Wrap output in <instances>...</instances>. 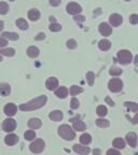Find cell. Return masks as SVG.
I'll return each mask as SVG.
<instances>
[{
  "label": "cell",
  "mask_w": 138,
  "mask_h": 155,
  "mask_svg": "<svg viewBox=\"0 0 138 155\" xmlns=\"http://www.w3.org/2000/svg\"><path fill=\"white\" fill-rule=\"evenodd\" d=\"M46 100H48V98H46V96L43 95V96H40L38 98H36V99L30 100L27 104H21L19 109L22 110V111H32V110L39 109V108H41V107H43L45 104Z\"/></svg>",
  "instance_id": "obj_1"
},
{
  "label": "cell",
  "mask_w": 138,
  "mask_h": 155,
  "mask_svg": "<svg viewBox=\"0 0 138 155\" xmlns=\"http://www.w3.org/2000/svg\"><path fill=\"white\" fill-rule=\"evenodd\" d=\"M58 134L61 136L62 138L65 139V140H68V141H71L76 138V134L75 131L71 129V127L69 125H61L58 127Z\"/></svg>",
  "instance_id": "obj_2"
},
{
  "label": "cell",
  "mask_w": 138,
  "mask_h": 155,
  "mask_svg": "<svg viewBox=\"0 0 138 155\" xmlns=\"http://www.w3.org/2000/svg\"><path fill=\"white\" fill-rule=\"evenodd\" d=\"M132 59H133L132 53L127 50H122L118 53V61L122 65H127V64L131 63Z\"/></svg>",
  "instance_id": "obj_3"
},
{
  "label": "cell",
  "mask_w": 138,
  "mask_h": 155,
  "mask_svg": "<svg viewBox=\"0 0 138 155\" xmlns=\"http://www.w3.org/2000/svg\"><path fill=\"white\" fill-rule=\"evenodd\" d=\"M29 149L35 154H39L44 150V141L41 140V139H37L29 145Z\"/></svg>",
  "instance_id": "obj_4"
},
{
  "label": "cell",
  "mask_w": 138,
  "mask_h": 155,
  "mask_svg": "<svg viewBox=\"0 0 138 155\" xmlns=\"http://www.w3.org/2000/svg\"><path fill=\"white\" fill-rule=\"evenodd\" d=\"M108 87L109 90L113 93H118L123 88V82L120 79H112L108 83Z\"/></svg>",
  "instance_id": "obj_5"
},
{
  "label": "cell",
  "mask_w": 138,
  "mask_h": 155,
  "mask_svg": "<svg viewBox=\"0 0 138 155\" xmlns=\"http://www.w3.org/2000/svg\"><path fill=\"white\" fill-rule=\"evenodd\" d=\"M70 122L73 125V129H76V130H78V131H83L86 128V125L80 120V116L72 117V119H70Z\"/></svg>",
  "instance_id": "obj_6"
},
{
  "label": "cell",
  "mask_w": 138,
  "mask_h": 155,
  "mask_svg": "<svg viewBox=\"0 0 138 155\" xmlns=\"http://www.w3.org/2000/svg\"><path fill=\"white\" fill-rule=\"evenodd\" d=\"M15 127H16V122L13 119L5 120V122H3V124H2V129L5 131H8V133L13 131L15 129Z\"/></svg>",
  "instance_id": "obj_7"
},
{
  "label": "cell",
  "mask_w": 138,
  "mask_h": 155,
  "mask_svg": "<svg viewBox=\"0 0 138 155\" xmlns=\"http://www.w3.org/2000/svg\"><path fill=\"white\" fill-rule=\"evenodd\" d=\"M81 11H82V9H81V7L78 5V3L70 2L67 5V12L69 13V14L77 15V14H79V13H81Z\"/></svg>",
  "instance_id": "obj_8"
},
{
  "label": "cell",
  "mask_w": 138,
  "mask_h": 155,
  "mask_svg": "<svg viewBox=\"0 0 138 155\" xmlns=\"http://www.w3.org/2000/svg\"><path fill=\"white\" fill-rule=\"evenodd\" d=\"M45 86L46 88H48L49 91H54L57 88L58 86V80L56 79V78H50V79H48L45 82Z\"/></svg>",
  "instance_id": "obj_9"
},
{
  "label": "cell",
  "mask_w": 138,
  "mask_h": 155,
  "mask_svg": "<svg viewBox=\"0 0 138 155\" xmlns=\"http://www.w3.org/2000/svg\"><path fill=\"white\" fill-rule=\"evenodd\" d=\"M109 21H110V24L112 25V26H119V25H121V23L123 22V18H122V16L120 14H116V13H114V14H111L109 17Z\"/></svg>",
  "instance_id": "obj_10"
},
{
  "label": "cell",
  "mask_w": 138,
  "mask_h": 155,
  "mask_svg": "<svg viewBox=\"0 0 138 155\" xmlns=\"http://www.w3.org/2000/svg\"><path fill=\"white\" fill-rule=\"evenodd\" d=\"M99 32L103 35V36L108 37V36H110V35H111L112 29H111V27H110L109 25L107 24V23H102V24L99 25Z\"/></svg>",
  "instance_id": "obj_11"
},
{
  "label": "cell",
  "mask_w": 138,
  "mask_h": 155,
  "mask_svg": "<svg viewBox=\"0 0 138 155\" xmlns=\"http://www.w3.org/2000/svg\"><path fill=\"white\" fill-rule=\"evenodd\" d=\"M73 151L78 154H81V155H86L90 153V148L89 147H83L81 144H75L73 145Z\"/></svg>",
  "instance_id": "obj_12"
},
{
  "label": "cell",
  "mask_w": 138,
  "mask_h": 155,
  "mask_svg": "<svg viewBox=\"0 0 138 155\" xmlns=\"http://www.w3.org/2000/svg\"><path fill=\"white\" fill-rule=\"evenodd\" d=\"M16 106H15L14 104H12V102H10V104H8L7 106L5 107V113L7 114L8 116H13L15 115V113H16Z\"/></svg>",
  "instance_id": "obj_13"
},
{
  "label": "cell",
  "mask_w": 138,
  "mask_h": 155,
  "mask_svg": "<svg viewBox=\"0 0 138 155\" xmlns=\"http://www.w3.org/2000/svg\"><path fill=\"white\" fill-rule=\"evenodd\" d=\"M126 141L132 148H136L137 145V135L135 133H130L126 135Z\"/></svg>",
  "instance_id": "obj_14"
},
{
  "label": "cell",
  "mask_w": 138,
  "mask_h": 155,
  "mask_svg": "<svg viewBox=\"0 0 138 155\" xmlns=\"http://www.w3.org/2000/svg\"><path fill=\"white\" fill-rule=\"evenodd\" d=\"M17 141H19V137L14 134H10L5 138V142L8 145H14L15 143H17Z\"/></svg>",
  "instance_id": "obj_15"
},
{
  "label": "cell",
  "mask_w": 138,
  "mask_h": 155,
  "mask_svg": "<svg viewBox=\"0 0 138 155\" xmlns=\"http://www.w3.org/2000/svg\"><path fill=\"white\" fill-rule=\"evenodd\" d=\"M49 117L54 122H58L63 119V112L59 111V110H55V111H52L51 113L49 114Z\"/></svg>",
  "instance_id": "obj_16"
},
{
  "label": "cell",
  "mask_w": 138,
  "mask_h": 155,
  "mask_svg": "<svg viewBox=\"0 0 138 155\" xmlns=\"http://www.w3.org/2000/svg\"><path fill=\"white\" fill-rule=\"evenodd\" d=\"M55 95H56V97H58V98H62V99L66 98V97L68 96V90H67V87L61 86L59 88H57V90L55 91Z\"/></svg>",
  "instance_id": "obj_17"
},
{
  "label": "cell",
  "mask_w": 138,
  "mask_h": 155,
  "mask_svg": "<svg viewBox=\"0 0 138 155\" xmlns=\"http://www.w3.org/2000/svg\"><path fill=\"white\" fill-rule=\"evenodd\" d=\"M42 125L41 121L39 119H30L28 121V126H29V128H32V129H38L40 128Z\"/></svg>",
  "instance_id": "obj_18"
},
{
  "label": "cell",
  "mask_w": 138,
  "mask_h": 155,
  "mask_svg": "<svg viewBox=\"0 0 138 155\" xmlns=\"http://www.w3.org/2000/svg\"><path fill=\"white\" fill-rule=\"evenodd\" d=\"M28 17L30 21L35 22V21H38L39 17H40V12H39L37 9H32L28 11Z\"/></svg>",
  "instance_id": "obj_19"
},
{
  "label": "cell",
  "mask_w": 138,
  "mask_h": 155,
  "mask_svg": "<svg viewBox=\"0 0 138 155\" xmlns=\"http://www.w3.org/2000/svg\"><path fill=\"white\" fill-rule=\"evenodd\" d=\"M11 92V87H10L9 84L7 83H1L0 84V95L2 96H8Z\"/></svg>",
  "instance_id": "obj_20"
},
{
  "label": "cell",
  "mask_w": 138,
  "mask_h": 155,
  "mask_svg": "<svg viewBox=\"0 0 138 155\" xmlns=\"http://www.w3.org/2000/svg\"><path fill=\"white\" fill-rule=\"evenodd\" d=\"M27 55L32 58L38 57V55H39L38 48H36V46H29V48H27Z\"/></svg>",
  "instance_id": "obj_21"
},
{
  "label": "cell",
  "mask_w": 138,
  "mask_h": 155,
  "mask_svg": "<svg viewBox=\"0 0 138 155\" xmlns=\"http://www.w3.org/2000/svg\"><path fill=\"white\" fill-rule=\"evenodd\" d=\"M110 46H111V43H110V41H108V40H100L99 43H98V48H99L102 51L109 50Z\"/></svg>",
  "instance_id": "obj_22"
},
{
  "label": "cell",
  "mask_w": 138,
  "mask_h": 155,
  "mask_svg": "<svg viewBox=\"0 0 138 155\" xmlns=\"http://www.w3.org/2000/svg\"><path fill=\"white\" fill-rule=\"evenodd\" d=\"M91 141H92V137H91V135H89V134H83L80 137V142L84 145L90 144Z\"/></svg>",
  "instance_id": "obj_23"
},
{
  "label": "cell",
  "mask_w": 138,
  "mask_h": 155,
  "mask_svg": "<svg viewBox=\"0 0 138 155\" xmlns=\"http://www.w3.org/2000/svg\"><path fill=\"white\" fill-rule=\"evenodd\" d=\"M113 147L116 149H124L125 148V142L123 139L121 138H116L113 140Z\"/></svg>",
  "instance_id": "obj_24"
},
{
  "label": "cell",
  "mask_w": 138,
  "mask_h": 155,
  "mask_svg": "<svg viewBox=\"0 0 138 155\" xmlns=\"http://www.w3.org/2000/svg\"><path fill=\"white\" fill-rule=\"evenodd\" d=\"M15 54L14 48H0V55H5V56H13Z\"/></svg>",
  "instance_id": "obj_25"
},
{
  "label": "cell",
  "mask_w": 138,
  "mask_h": 155,
  "mask_svg": "<svg viewBox=\"0 0 138 155\" xmlns=\"http://www.w3.org/2000/svg\"><path fill=\"white\" fill-rule=\"evenodd\" d=\"M16 26L19 27V29H22V30H26L27 28H28V24H27V22L25 21V19L23 18H19L16 21Z\"/></svg>",
  "instance_id": "obj_26"
},
{
  "label": "cell",
  "mask_w": 138,
  "mask_h": 155,
  "mask_svg": "<svg viewBox=\"0 0 138 155\" xmlns=\"http://www.w3.org/2000/svg\"><path fill=\"white\" fill-rule=\"evenodd\" d=\"M2 37L9 39V40H12V41H15V40L19 39V35L15 34V32H3Z\"/></svg>",
  "instance_id": "obj_27"
},
{
  "label": "cell",
  "mask_w": 138,
  "mask_h": 155,
  "mask_svg": "<svg viewBox=\"0 0 138 155\" xmlns=\"http://www.w3.org/2000/svg\"><path fill=\"white\" fill-rule=\"evenodd\" d=\"M124 106H125L129 110H131V111H133V112H137L138 111V104H135V102L126 101L125 104H124Z\"/></svg>",
  "instance_id": "obj_28"
},
{
  "label": "cell",
  "mask_w": 138,
  "mask_h": 155,
  "mask_svg": "<svg viewBox=\"0 0 138 155\" xmlns=\"http://www.w3.org/2000/svg\"><path fill=\"white\" fill-rule=\"evenodd\" d=\"M109 121L108 120H105V119H98L96 120V125L98 126V127H102V128H106V127H108L109 126Z\"/></svg>",
  "instance_id": "obj_29"
},
{
  "label": "cell",
  "mask_w": 138,
  "mask_h": 155,
  "mask_svg": "<svg viewBox=\"0 0 138 155\" xmlns=\"http://www.w3.org/2000/svg\"><path fill=\"white\" fill-rule=\"evenodd\" d=\"M96 113H97V115L104 117V116L107 115V113H108V110H107V108L105 106H98L96 109Z\"/></svg>",
  "instance_id": "obj_30"
},
{
  "label": "cell",
  "mask_w": 138,
  "mask_h": 155,
  "mask_svg": "<svg viewBox=\"0 0 138 155\" xmlns=\"http://www.w3.org/2000/svg\"><path fill=\"white\" fill-rule=\"evenodd\" d=\"M82 92H83V88H82V87H80V86L72 85V86L70 87V95H72V96L80 94V93H82Z\"/></svg>",
  "instance_id": "obj_31"
},
{
  "label": "cell",
  "mask_w": 138,
  "mask_h": 155,
  "mask_svg": "<svg viewBox=\"0 0 138 155\" xmlns=\"http://www.w3.org/2000/svg\"><path fill=\"white\" fill-rule=\"evenodd\" d=\"M109 73L111 75H113V77H118V75H120L122 73V69H120L118 67H111L109 70Z\"/></svg>",
  "instance_id": "obj_32"
},
{
  "label": "cell",
  "mask_w": 138,
  "mask_h": 155,
  "mask_svg": "<svg viewBox=\"0 0 138 155\" xmlns=\"http://www.w3.org/2000/svg\"><path fill=\"white\" fill-rule=\"evenodd\" d=\"M9 11V5L7 2H0V14H7Z\"/></svg>",
  "instance_id": "obj_33"
},
{
  "label": "cell",
  "mask_w": 138,
  "mask_h": 155,
  "mask_svg": "<svg viewBox=\"0 0 138 155\" xmlns=\"http://www.w3.org/2000/svg\"><path fill=\"white\" fill-rule=\"evenodd\" d=\"M24 137L26 140H32V139L36 138V134L32 130H27L26 133L24 134Z\"/></svg>",
  "instance_id": "obj_34"
},
{
  "label": "cell",
  "mask_w": 138,
  "mask_h": 155,
  "mask_svg": "<svg viewBox=\"0 0 138 155\" xmlns=\"http://www.w3.org/2000/svg\"><path fill=\"white\" fill-rule=\"evenodd\" d=\"M86 80L89 82V85L92 86L93 83H94V80H95V74L93 72H87L86 73Z\"/></svg>",
  "instance_id": "obj_35"
},
{
  "label": "cell",
  "mask_w": 138,
  "mask_h": 155,
  "mask_svg": "<svg viewBox=\"0 0 138 155\" xmlns=\"http://www.w3.org/2000/svg\"><path fill=\"white\" fill-rule=\"evenodd\" d=\"M49 29H50L51 31H59L62 29V26L59 24H57V23H52V24L50 25V27H49Z\"/></svg>",
  "instance_id": "obj_36"
},
{
  "label": "cell",
  "mask_w": 138,
  "mask_h": 155,
  "mask_svg": "<svg viewBox=\"0 0 138 155\" xmlns=\"http://www.w3.org/2000/svg\"><path fill=\"white\" fill-rule=\"evenodd\" d=\"M70 107H71V109H73V110L78 109V108H79V100L73 97L72 99H71V101H70Z\"/></svg>",
  "instance_id": "obj_37"
},
{
  "label": "cell",
  "mask_w": 138,
  "mask_h": 155,
  "mask_svg": "<svg viewBox=\"0 0 138 155\" xmlns=\"http://www.w3.org/2000/svg\"><path fill=\"white\" fill-rule=\"evenodd\" d=\"M67 48H77V41H76L75 39H70V40H68L67 41Z\"/></svg>",
  "instance_id": "obj_38"
},
{
  "label": "cell",
  "mask_w": 138,
  "mask_h": 155,
  "mask_svg": "<svg viewBox=\"0 0 138 155\" xmlns=\"http://www.w3.org/2000/svg\"><path fill=\"white\" fill-rule=\"evenodd\" d=\"M130 23L133 25L138 24V15L137 14H132L130 16Z\"/></svg>",
  "instance_id": "obj_39"
},
{
  "label": "cell",
  "mask_w": 138,
  "mask_h": 155,
  "mask_svg": "<svg viewBox=\"0 0 138 155\" xmlns=\"http://www.w3.org/2000/svg\"><path fill=\"white\" fill-rule=\"evenodd\" d=\"M107 155H121V153L119 151L114 150V149H110V150L107 151Z\"/></svg>",
  "instance_id": "obj_40"
},
{
  "label": "cell",
  "mask_w": 138,
  "mask_h": 155,
  "mask_svg": "<svg viewBox=\"0 0 138 155\" xmlns=\"http://www.w3.org/2000/svg\"><path fill=\"white\" fill-rule=\"evenodd\" d=\"M62 0H50V5H53V7H57V5H61Z\"/></svg>",
  "instance_id": "obj_41"
},
{
  "label": "cell",
  "mask_w": 138,
  "mask_h": 155,
  "mask_svg": "<svg viewBox=\"0 0 138 155\" xmlns=\"http://www.w3.org/2000/svg\"><path fill=\"white\" fill-rule=\"evenodd\" d=\"M7 43H8V41L5 40V38H0V48H3V46H5L7 45Z\"/></svg>",
  "instance_id": "obj_42"
},
{
  "label": "cell",
  "mask_w": 138,
  "mask_h": 155,
  "mask_svg": "<svg viewBox=\"0 0 138 155\" xmlns=\"http://www.w3.org/2000/svg\"><path fill=\"white\" fill-rule=\"evenodd\" d=\"M44 38H45V35H44L43 32H40V34H39V36H37L36 38H35V40L39 41V40H43Z\"/></svg>",
  "instance_id": "obj_43"
},
{
  "label": "cell",
  "mask_w": 138,
  "mask_h": 155,
  "mask_svg": "<svg viewBox=\"0 0 138 155\" xmlns=\"http://www.w3.org/2000/svg\"><path fill=\"white\" fill-rule=\"evenodd\" d=\"M105 100H106V102H107V104H109V106H112V107L114 106V102H113V100H111V99H110L109 97H106V99H105Z\"/></svg>",
  "instance_id": "obj_44"
},
{
  "label": "cell",
  "mask_w": 138,
  "mask_h": 155,
  "mask_svg": "<svg viewBox=\"0 0 138 155\" xmlns=\"http://www.w3.org/2000/svg\"><path fill=\"white\" fill-rule=\"evenodd\" d=\"M75 21H77V22L78 21H79V22H83V21H84V16H81V15L80 16H76Z\"/></svg>",
  "instance_id": "obj_45"
},
{
  "label": "cell",
  "mask_w": 138,
  "mask_h": 155,
  "mask_svg": "<svg viewBox=\"0 0 138 155\" xmlns=\"http://www.w3.org/2000/svg\"><path fill=\"white\" fill-rule=\"evenodd\" d=\"M132 123L138 124V114H136V115L134 116V119H132Z\"/></svg>",
  "instance_id": "obj_46"
},
{
  "label": "cell",
  "mask_w": 138,
  "mask_h": 155,
  "mask_svg": "<svg viewBox=\"0 0 138 155\" xmlns=\"http://www.w3.org/2000/svg\"><path fill=\"white\" fill-rule=\"evenodd\" d=\"M100 150L99 149H95L94 151H93V155H100Z\"/></svg>",
  "instance_id": "obj_47"
},
{
  "label": "cell",
  "mask_w": 138,
  "mask_h": 155,
  "mask_svg": "<svg viewBox=\"0 0 138 155\" xmlns=\"http://www.w3.org/2000/svg\"><path fill=\"white\" fill-rule=\"evenodd\" d=\"M2 29H3V22L2 21H0V31H1Z\"/></svg>",
  "instance_id": "obj_48"
},
{
  "label": "cell",
  "mask_w": 138,
  "mask_h": 155,
  "mask_svg": "<svg viewBox=\"0 0 138 155\" xmlns=\"http://www.w3.org/2000/svg\"><path fill=\"white\" fill-rule=\"evenodd\" d=\"M135 64H136V65H138V55L135 57Z\"/></svg>",
  "instance_id": "obj_49"
},
{
  "label": "cell",
  "mask_w": 138,
  "mask_h": 155,
  "mask_svg": "<svg viewBox=\"0 0 138 155\" xmlns=\"http://www.w3.org/2000/svg\"><path fill=\"white\" fill-rule=\"evenodd\" d=\"M50 21H51V22H55V18H54L53 16H51L50 17Z\"/></svg>",
  "instance_id": "obj_50"
},
{
  "label": "cell",
  "mask_w": 138,
  "mask_h": 155,
  "mask_svg": "<svg viewBox=\"0 0 138 155\" xmlns=\"http://www.w3.org/2000/svg\"><path fill=\"white\" fill-rule=\"evenodd\" d=\"M1 61H2V57H1V56H0V63H1Z\"/></svg>",
  "instance_id": "obj_51"
},
{
  "label": "cell",
  "mask_w": 138,
  "mask_h": 155,
  "mask_svg": "<svg viewBox=\"0 0 138 155\" xmlns=\"http://www.w3.org/2000/svg\"><path fill=\"white\" fill-rule=\"evenodd\" d=\"M125 1H130V0H125Z\"/></svg>",
  "instance_id": "obj_52"
},
{
  "label": "cell",
  "mask_w": 138,
  "mask_h": 155,
  "mask_svg": "<svg viewBox=\"0 0 138 155\" xmlns=\"http://www.w3.org/2000/svg\"><path fill=\"white\" fill-rule=\"evenodd\" d=\"M10 1H13V0H10Z\"/></svg>",
  "instance_id": "obj_53"
}]
</instances>
